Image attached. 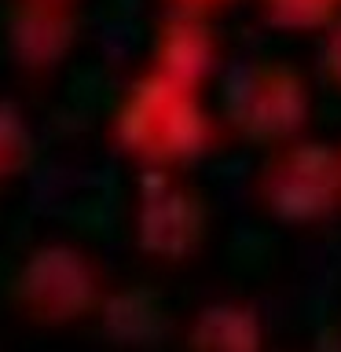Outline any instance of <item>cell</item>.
<instances>
[{
  "label": "cell",
  "instance_id": "5b68a950",
  "mask_svg": "<svg viewBox=\"0 0 341 352\" xmlns=\"http://www.w3.org/2000/svg\"><path fill=\"white\" fill-rule=\"evenodd\" d=\"M209 209L191 184L176 180L169 169H151L136 191L132 239L140 253L162 264H180L195 257L206 242Z\"/></svg>",
  "mask_w": 341,
  "mask_h": 352
},
{
  "label": "cell",
  "instance_id": "277c9868",
  "mask_svg": "<svg viewBox=\"0 0 341 352\" xmlns=\"http://www.w3.org/2000/svg\"><path fill=\"white\" fill-rule=\"evenodd\" d=\"M308 110H312L308 85L290 63L250 66L228 96L231 129L257 147H279L297 140L308 125Z\"/></svg>",
  "mask_w": 341,
  "mask_h": 352
},
{
  "label": "cell",
  "instance_id": "8992f818",
  "mask_svg": "<svg viewBox=\"0 0 341 352\" xmlns=\"http://www.w3.org/2000/svg\"><path fill=\"white\" fill-rule=\"evenodd\" d=\"M77 15L70 0H15L8 11V48L26 74H48L74 48Z\"/></svg>",
  "mask_w": 341,
  "mask_h": 352
},
{
  "label": "cell",
  "instance_id": "7c38bea8",
  "mask_svg": "<svg viewBox=\"0 0 341 352\" xmlns=\"http://www.w3.org/2000/svg\"><path fill=\"white\" fill-rule=\"evenodd\" d=\"M323 77L341 92V19L327 30V44H323Z\"/></svg>",
  "mask_w": 341,
  "mask_h": 352
},
{
  "label": "cell",
  "instance_id": "5bb4252c",
  "mask_svg": "<svg viewBox=\"0 0 341 352\" xmlns=\"http://www.w3.org/2000/svg\"><path fill=\"white\" fill-rule=\"evenodd\" d=\"M70 4H74V0H70Z\"/></svg>",
  "mask_w": 341,
  "mask_h": 352
},
{
  "label": "cell",
  "instance_id": "52a82bcc",
  "mask_svg": "<svg viewBox=\"0 0 341 352\" xmlns=\"http://www.w3.org/2000/svg\"><path fill=\"white\" fill-rule=\"evenodd\" d=\"M206 11L180 8L169 15L154 33V66L165 77L180 81L187 88H198L206 81V74L217 63V41L206 26Z\"/></svg>",
  "mask_w": 341,
  "mask_h": 352
},
{
  "label": "cell",
  "instance_id": "9c48e42d",
  "mask_svg": "<svg viewBox=\"0 0 341 352\" xmlns=\"http://www.w3.org/2000/svg\"><path fill=\"white\" fill-rule=\"evenodd\" d=\"M187 352H264V319L250 301L220 297L202 305L184 330Z\"/></svg>",
  "mask_w": 341,
  "mask_h": 352
},
{
  "label": "cell",
  "instance_id": "7a4b0ae2",
  "mask_svg": "<svg viewBox=\"0 0 341 352\" xmlns=\"http://www.w3.org/2000/svg\"><path fill=\"white\" fill-rule=\"evenodd\" d=\"M110 294L107 275L92 253L74 242L44 239L19 257L8 279V297L41 327H66L92 319Z\"/></svg>",
  "mask_w": 341,
  "mask_h": 352
},
{
  "label": "cell",
  "instance_id": "30bf717a",
  "mask_svg": "<svg viewBox=\"0 0 341 352\" xmlns=\"http://www.w3.org/2000/svg\"><path fill=\"white\" fill-rule=\"evenodd\" d=\"M261 11L272 26L290 33L330 30L341 19V0H261Z\"/></svg>",
  "mask_w": 341,
  "mask_h": 352
},
{
  "label": "cell",
  "instance_id": "8fae6325",
  "mask_svg": "<svg viewBox=\"0 0 341 352\" xmlns=\"http://www.w3.org/2000/svg\"><path fill=\"white\" fill-rule=\"evenodd\" d=\"M30 158V132L15 103H0V180L15 176Z\"/></svg>",
  "mask_w": 341,
  "mask_h": 352
},
{
  "label": "cell",
  "instance_id": "3957f363",
  "mask_svg": "<svg viewBox=\"0 0 341 352\" xmlns=\"http://www.w3.org/2000/svg\"><path fill=\"white\" fill-rule=\"evenodd\" d=\"M257 198L283 224H319L341 213V147L290 140L272 147L257 173Z\"/></svg>",
  "mask_w": 341,
  "mask_h": 352
},
{
  "label": "cell",
  "instance_id": "4fadbf2b",
  "mask_svg": "<svg viewBox=\"0 0 341 352\" xmlns=\"http://www.w3.org/2000/svg\"><path fill=\"white\" fill-rule=\"evenodd\" d=\"M180 8H191V11H213L220 4H231V0H176Z\"/></svg>",
  "mask_w": 341,
  "mask_h": 352
},
{
  "label": "cell",
  "instance_id": "6da1fadb",
  "mask_svg": "<svg viewBox=\"0 0 341 352\" xmlns=\"http://www.w3.org/2000/svg\"><path fill=\"white\" fill-rule=\"evenodd\" d=\"M114 136L136 162L151 169H173L202 158L217 129L198 103V88L147 70L121 99L114 114Z\"/></svg>",
  "mask_w": 341,
  "mask_h": 352
},
{
  "label": "cell",
  "instance_id": "ba28073f",
  "mask_svg": "<svg viewBox=\"0 0 341 352\" xmlns=\"http://www.w3.org/2000/svg\"><path fill=\"white\" fill-rule=\"evenodd\" d=\"M99 330L121 349H147L173 330V312L154 286H121L110 290L96 312Z\"/></svg>",
  "mask_w": 341,
  "mask_h": 352
}]
</instances>
